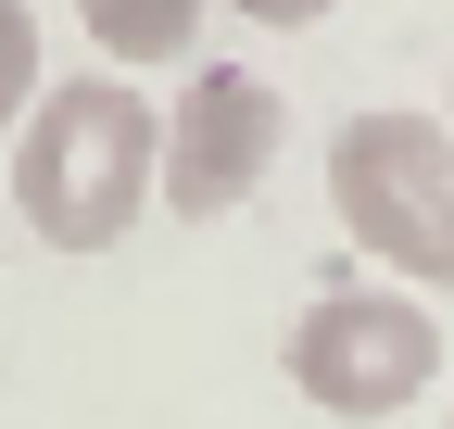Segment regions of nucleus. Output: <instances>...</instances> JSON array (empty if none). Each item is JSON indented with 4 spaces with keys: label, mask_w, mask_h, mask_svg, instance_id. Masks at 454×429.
Listing matches in <instances>:
<instances>
[{
    "label": "nucleus",
    "mask_w": 454,
    "mask_h": 429,
    "mask_svg": "<svg viewBox=\"0 0 454 429\" xmlns=\"http://www.w3.org/2000/svg\"><path fill=\"white\" fill-rule=\"evenodd\" d=\"M152 101L127 76H64L13 114V214L51 253H114L152 214Z\"/></svg>",
    "instance_id": "1"
},
{
    "label": "nucleus",
    "mask_w": 454,
    "mask_h": 429,
    "mask_svg": "<svg viewBox=\"0 0 454 429\" xmlns=\"http://www.w3.org/2000/svg\"><path fill=\"white\" fill-rule=\"evenodd\" d=\"M278 366H291V392L316 417H404L429 379H442V329L429 303L404 278H354V265H328L316 303L291 316V341H278Z\"/></svg>",
    "instance_id": "3"
},
{
    "label": "nucleus",
    "mask_w": 454,
    "mask_h": 429,
    "mask_svg": "<svg viewBox=\"0 0 454 429\" xmlns=\"http://www.w3.org/2000/svg\"><path fill=\"white\" fill-rule=\"evenodd\" d=\"M227 13H240V26H328L340 0H227Z\"/></svg>",
    "instance_id": "7"
},
{
    "label": "nucleus",
    "mask_w": 454,
    "mask_h": 429,
    "mask_svg": "<svg viewBox=\"0 0 454 429\" xmlns=\"http://www.w3.org/2000/svg\"><path fill=\"white\" fill-rule=\"evenodd\" d=\"M278 139H291V101H278L253 64H202L177 89V114L152 127V190L177 214H240L278 165Z\"/></svg>",
    "instance_id": "4"
},
{
    "label": "nucleus",
    "mask_w": 454,
    "mask_h": 429,
    "mask_svg": "<svg viewBox=\"0 0 454 429\" xmlns=\"http://www.w3.org/2000/svg\"><path fill=\"white\" fill-rule=\"evenodd\" d=\"M328 214L404 291H454V127L442 114H354L328 139Z\"/></svg>",
    "instance_id": "2"
},
{
    "label": "nucleus",
    "mask_w": 454,
    "mask_h": 429,
    "mask_svg": "<svg viewBox=\"0 0 454 429\" xmlns=\"http://www.w3.org/2000/svg\"><path fill=\"white\" fill-rule=\"evenodd\" d=\"M26 101H38V13H26V0H0V127L26 114Z\"/></svg>",
    "instance_id": "6"
},
{
    "label": "nucleus",
    "mask_w": 454,
    "mask_h": 429,
    "mask_svg": "<svg viewBox=\"0 0 454 429\" xmlns=\"http://www.w3.org/2000/svg\"><path fill=\"white\" fill-rule=\"evenodd\" d=\"M202 13H215V0H76V26L101 38L114 76H127V64H190Z\"/></svg>",
    "instance_id": "5"
}]
</instances>
